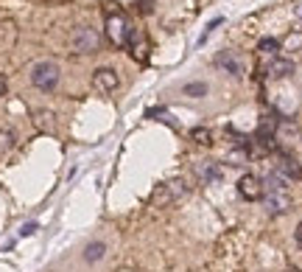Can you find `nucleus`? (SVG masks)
I'll return each instance as SVG.
<instances>
[{"label":"nucleus","instance_id":"f257e3e1","mask_svg":"<svg viewBox=\"0 0 302 272\" xmlns=\"http://www.w3.org/2000/svg\"><path fill=\"white\" fill-rule=\"evenodd\" d=\"M31 85L39 90L51 93L59 85V65L56 62H37L31 68Z\"/></svg>","mask_w":302,"mask_h":272},{"label":"nucleus","instance_id":"f03ea898","mask_svg":"<svg viewBox=\"0 0 302 272\" xmlns=\"http://www.w3.org/2000/svg\"><path fill=\"white\" fill-rule=\"evenodd\" d=\"M70 45H73L76 54H96L98 45H101V34L96 31V28H90V26H81V28L73 31Z\"/></svg>","mask_w":302,"mask_h":272},{"label":"nucleus","instance_id":"7ed1b4c3","mask_svg":"<svg viewBox=\"0 0 302 272\" xmlns=\"http://www.w3.org/2000/svg\"><path fill=\"white\" fill-rule=\"evenodd\" d=\"M109 37L115 45H129V39H132V31L134 28L129 26V20L123 14H109Z\"/></svg>","mask_w":302,"mask_h":272},{"label":"nucleus","instance_id":"20e7f679","mask_svg":"<svg viewBox=\"0 0 302 272\" xmlns=\"http://www.w3.org/2000/svg\"><path fill=\"white\" fill-rule=\"evenodd\" d=\"M185 182H179V180H174V182H165V185H159L157 191H154V197H151V202L154 205H168V202H174V199H179V197H185Z\"/></svg>","mask_w":302,"mask_h":272},{"label":"nucleus","instance_id":"39448f33","mask_svg":"<svg viewBox=\"0 0 302 272\" xmlns=\"http://www.w3.org/2000/svg\"><path fill=\"white\" fill-rule=\"evenodd\" d=\"M238 194L246 199V202H258V199L263 197V182H260L254 174H244L238 180Z\"/></svg>","mask_w":302,"mask_h":272},{"label":"nucleus","instance_id":"423d86ee","mask_svg":"<svg viewBox=\"0 0 302 272\" xmlns=\"http://www.w3.org/2000/svg\"><path fill=\"white\" fill-rule=\"evenodd\" d=\"M118 85H121V79H118V73L112 68H98L92 73V87L98 93H112V90H118Z\"/></svg>","mask_w":302,"mask_h":272},{"label":"nucleus","instance_id":"0eeeda50","mask_svg":"<svg viewBox=\"0 0 302 272\" xmlns=\"http://www.w3.org/2000/svg\"><path fill=\"white\" fill-rule=\"evenodd\" d=\"M294 68L297 65L291 62V59H283V56H274L269 62V68H266V73L271 76V79H288V76L294 73Z\"/></svg>","mask_w":302,"mask_h":272},{"label":"nucleus","instance_id":"6e6552de","mask_svg":"<svg viewBox=\"0 0 302 272\" xmlns=\"http://www.w3.org/2000/svg\"><path fill=\"white\" fill-rule=\"evenodd\" d=\"M216 68H224L227 73H233V76H241V73H244V65H241L238 59L229 54V51H221V54L216 56Z\"/></svg>","mask_w":302,"mask_h":272},{"label":"nucleus","instance_id":"1a4fd4ad","mask_svg":"<svg viewBox=\"0 0 302 272\" xmlns=\"http://www.w3.org/2000/svg\"><path fill=\"white\" fill-rule=\"evenodd\" d=\"M277 171H280L286 180H302V169L297 165V160H294V157H288V155L280 157V165H277Z\"/></svg>","mask_w":302,"mask_h":272},{"label":"nucleus","instance_id":"9d476101","mask_svg":"<svg viewBox=\"0 0 302 272\" xmlns=\"http://www.w3.org/2000/svg\"><path fill=\"white\" fill-rule=\"evenodd\" d=\"M196 174L201 177V182H216V180H221V169H218L213 160H204L196 169Z\"/></svg>","mask_w":302,"mask_h":272},{"label":"nucleus","instance_id":"9b49d317","mask_svg":"<svg viewBox=\"0 0 302 272\" xmlns=\"http://www.w3.org/2000/svg\"><path fill=\"white\" fill-rule=\"evenodd\" d=\"M104 256H106L104 241H90V244H87V250H84V261H87V264H96V261H101Z\"/></svg>","mask_w":302,"mask_h":272},{"label":"nucleus","instance_id":"f8f14e48","mask_svg":"<svg viewBox=\"0 0 302 272\" xmlns=\"http://www.w3.org/2000/svg\"><path fill=\"white\" fill-rule=\"evenodd\" d=\"M34 127L51 132V129H53V112L51 110H37V112H34Z\"/></svg>","mask_w":302,"mask_h":272},{"label":"nucleus","instance_id":"ddd939ff","mask_svg":"<svg viewBox=\"0 0 302 272\" xmlns=\"http://www.w3.org/2000/svg\"><path fill=\"white\" fill-rule=\"evenodd\" d=\"M207 90H210V87H207L204 81H188V85L182 87V93H185V96H191V98H204Z\"/></svg>","mask_w":302,"mask_h":272},{"label":"nucleus","instance_id":"4468645a","mask_svg":"<svg viewBox=\"0 0 302 272\" xmlns=\"http://www.w3.org/2000/svg\"><path fill=\"white\" fill-rule=\"evenodd\" d=\"M191 140L199 143V146H210L213 143V132L207 127H196V129H191Z\"/></svg>","mask_w":302,"mask_h":272},{"label":"nucleus","instance_id":"2eb2a0df","mask_svg":"<svg viewBox=\"0 0 302 272\" xmlns=\"http://www.w3.org/2000/svg\"><path fill=\"white\" fill-rule=\"evenodd\" d=\"M258 51H260V54H269V56H277V54H280V39H274V37L260 39Z\"/></svg>","mask_w":302,"mask_h":272},{"label":"nucleus","instance_id":"dca6fc26","mask_svg":"<svg viewBox=\"0 0 302 272\" xmlns=\"http://www.w3.org/2000/svg\"><path fill=\"white\" fill-rule=\"evenodd\" d=\"M14 140H17V135L11 129H0V152H9L14 146Z\"/></svg>","mask_w":302,"mask_h":272},{"label":"nucleus","instance_id":"f3484780","mask_svg":"<svg viewBox=\"0 0 302 272\" xmlns=\"http://www.w3.org/2000/svg\"><path fill=\"white\" fill-rule=\"evenodd\" d=\"M39 230V224L37 222H28V224H22V230H20V236H34Z\"/></svg>","mask_w":302,"mask_h":272},{"label":"nucleus","instance_id":"a211bd4d","mask_svg":"<svg viewBox=\"0 0 302 272\" xmlns=\"http://www.w3.org/2000/svg\"><path fill=\"white\" fill-rule=\"evenodd\" d=\"M159 115H165V107H151V110H146V118H159Z\"/></svg>","mask_w":302,"mask_h":272},{"label":"nucleus","instance_id":"6ab92c4d","mask_svg":"<svg viewBox=\"0 0 302 272\" xmlns=\"http://www.w3.org/2000/svg\"><path fill=\"white\" fill-rule=\"evenodd\" d=\"M294 239H297V247L302 250V222L297 224V233H294Z\"/></svg>","mask_w":302,"mask_h":272},{"label":"nucleus","instance_id":"aec40b11","mask_svg":"<svg viewBox=\"0 0 302 272\" xmlns=\"http://www.w3.org/2000/svg\"><path fill=\"white\" fill-rule=\"evenodd\" d=\"M6 87H9V81H6V76L0 73V96H6Z\"/></svg>","mask_w":302,"mask_h":272}]
</instances>
